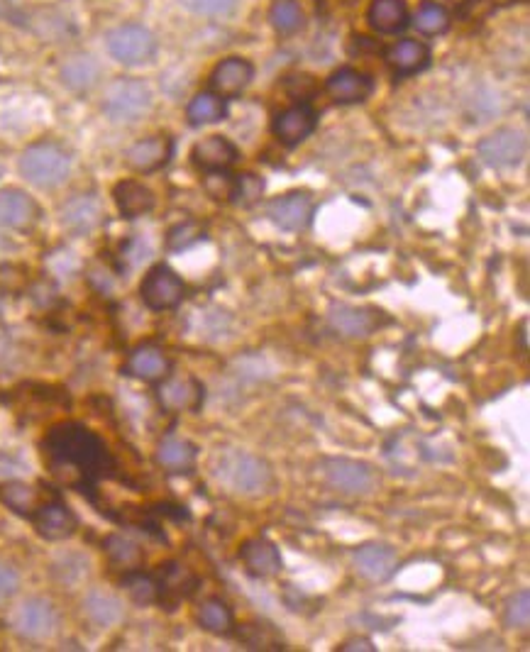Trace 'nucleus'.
I'll list each match as a JSON object with an SVG mask.
<instances>
[{
    "mask_svg": "<svg viewBox=\"0 0 530 652\" xmlns=\"http://www.w3.org/2000/svg\"><path fill=\"white\" fill-rule=\"evenodd\" d=\"M42 447L54 472L66 467L79 474L81 482H93L113 467L106 442L81 423H62L52 428Z\"/></svg>",
    "mask_w": 530,
    "mask_h": 652,
    "instance_id": "nucleus-1",
    "label": "nucleus"
},
{
    "mask_svg": "<svg viewBox=\"0 0 530 652\" xmlns=\"http://www.w3.org/2000/svg\"><path fill=\"white\" fill-rule=\"evenodd\" d=\"M22 179L37 189H57L71 174V157L54 142H37L20 154Z\"/></svg>",
    "mask_w": 530,
    "mask_h": 652,
    "instance_id": "nucleus-2",
    "label": "nucleus"
},
{
    "mask_svg": "<svg viewBox=\"0 0 530 652\" xmlns=\"http://www.w3.org/2000/svg\"><path fill=\"white\" fill-rule=\"evenodd\" d=\"M218 477L235 494L257 496L272 484V469L264 460L242 450H230L220 455Z\"/></svg>",
    "mask_w": 530,
    "mask_h": 652,
    "instance_id": "nucleus-3",
    "label": "nucleus"
},
{
    "mask_svg": "<svg viewBox=\"0 0 530 652\" xmlns=\"http://www.w3.org/2000/svg\"><path fill=\"white\" fill-rule=\"evenodd\" d=\"M152 110V91L140 79H118L108 86L103 113L115 123H135Z\"/></svg>",
    "mask_w": 530,
    "mask_h": 652,
    "instance_id": "nucleus-4",
    "label": "nucleus"
},
{
    "mask_svg": "<svg viewBox=\"0 0 530 652\" xmlns=\"http://www.w3.org/2000/svg\"><path fill=\"white\" fill-rule=\"evenodd\" d=\"M106 47L115 62L125 66H140L152 62V57L157 54V37L145 25L128 22V25H120L108 32Z\"/></svg>",
    "mask_w": 530,
    "mask_h": 652,
    "instance_id": "nucleus-5",
    "label": "nucleus"
},
{
    "mask_svg": "<svg viewBox=\"0 0 530 652\" xmlns=\"http://www.w3.org/2000/svg\"><path fill=\"white\" fill-rule=\"evenodd\" d=\"M320 474H323V479L333 486V489L352 496L372 494L379 482L372 464L347 460V457H328V460H323V464H320Z\"/></svg>",
    "mask_w": 530,
    "mask_h": 652,
    "instance_id": "nucleus-6",
    "label": "nucleus"
},
{
    "mask_svg": "<svg viewBox=\"0 0 530 652\" xmlns=\"http://www.w3.org/2000/svg\"><path fill=\"white\" fill-rule=\"evenodd\" d=\"M186 296V284L167 264H157L145 274L140 284V298L152 311H171Z\"/></svg>",
    "mask_w": 530,
    "mask_h": 652,
    "instance_id": "nucleus-7",
    "label": "nucleus"
},
{
    "mask_svg": "<svg viewBox=\"0 0 530 652\" xmlns=\"http://www.w3.org/2000/svg\"><path fill=\"white\" fill-rule=\"evenodd\" d=\"M59 616L52 601L42 596L25 599L13 613V628L25 640H47L57 633Z\"/></svg>",
    "mask_w": 530,
    "mask_h": 652,
    "instance_id": "nucleus-8",
    "label": "nucleus"
},
{
    "mask_svg": "<svg viewBox=\"0 0 530 652\" xmlns=\"http://www.w3.org/2000/svg\"><path fill=\"white\" fill-rule=\"evenodd\" d=\"M477 152L479 157H482V162L489 164V167L511 169L523 162V157H526L528 152V142L518 130L504 127V130H496L494 135L484 137V140L479 142Z\"/></svg>",
    "mask_w": 530,
    "mask_h": 652,
    "instance_id": "nucleus-9",
    "label": "nucleus"
},
{
    "mask_svg": "<svg viewBox=\"0 0 530 652\" xmlns=\"http://www.w3.org/2000/svg\"><path fill=\"white\" fill-rule=\"evenodd\" d=\"M313 211H316V203L306 191H289L267 203V218L276 228L289 232L306 230L313 220Z\"/></svg>",
    "mask_w": 530,
    "mask_h": 652,
    "instance_id": "nucleus-10",
    "label": "nucleus"
},
{
    "mask_svg": "<svg viewBox=\"0 0 530 652\" xmlns=\"http://www.w3.org/2000/svg\"><path fill=\"white\" fill-rule=\"evenodd\" d=\"M318 125V113L311 103H296V106L281 110L272 120V132L276 140L286 147H296L313 135Z\"/></svg>",
    "mask_w": 530,
    "mask_h": 652,
    "instance_id": "nucleus-11",
    "label": "nucleus"
},
{
    "mask_svg": "<svg viewBox=\"0 0 530 652\" xmlns=\"http://www.w3.org/2000/svg\"><path fill=\"white\" fill-rule=\"evenodd\" d=\"M325 93H328L335 103H340V106H355V103H364L372 96L374 81L372 76H367L364 71L345 66V69L333 71V74L328 76V81H325Z\"/></svg>",
    "mask_w": 530,
    "mask_h": 652,
    "instance_id": "nucleus-12",
    "label": "nucleus"
},
{
    "mask_svg": "<svg viewBox=\"0 0 530 652\" xmlns=\"http://www.w3.org/2000/svg\"><path fill=\"white\" fill-rule=\"evenodd\" d=\"M32 523H35V530L42 535L44 540H66L76 533L79 528V518L71 511L69 506L62 504V501H47V504H40L35 513H32Z\"/></svg>",
    "mask_w": 530,
    "mask_h": 652,
    "instance_id": "nucleus-13",
    "label": "nucleus"
},
{
    "mask_svg": "<svg viewBox=\"0 0 530 652\" xmlns=\"http://www.w3.org/2000/svg\"><path fill=\"white\" fill-rule=\"evenodd\" d=\"M352 565H355V572L367 579V582H384V579H389L394 574L396 565H399V557H396V550L391 545L367 543L357 547L355 555H352Z\"/></svg>",
    "mask_w": 530,
    "mask_h": 652,
    "instance_id": "nucleus-14",
    "label": "nucleus"
},
{
    "mask_svg": "<svg viewBox=\"0 0 530 652\" xmlns=\"http://www.w3.org/2000/svg\"><path fill=\"white\" fill-rule=\"evenodd\" d=\"M157 601L159 604L174 609L179 601L189 599L198 587V577L189 567L179 565V562H167L159 569L157 577Z\"/></svg>",
    "mask_w": 530,
    "mask_h": 652,
    "instance_id": "nucleus-15",
    "label": "nucleus"
},
{
    "mask_svg": "<svg viewBox=\"0 0 530 652\" xmlns=\"http://www.w3.org/2000/svg\"><path fill=\"white\" fill-rule=\"evenodd\" d=\"M255 79V66L250 59L228 57L211 74V91L220 98H237Z\"/></svg>",
    "mask_w": 530,
    "mask_h": 652,
    "instance_id": "nucleus-16",
    "label": "nucleus"
},
{
    "mask_svg": "<svg viewBox=\"0 0 530 652\" xmlns=\"http://www.w3.org/2000/svg\"><path fill=\"white\" fill-rule=\"evenodd\" d=\"M62 225L74 235H91L93 230L101 228L103 223V206L96 196L84 193V196H74L64 203L59 211Z\"/></svg>",
    "mask_w": 530,
    "mask_h": 652,
    "instance_id": "nucleus-17",
    "label": "nucleus"
},
{
    "mask_svg": "<svg viewBox=\"0 0 530 652\" xmlns=\"http://www.w3.org/2000/svg\"><path fill=\"white\" fill-rule=\"evenodd\" d=\"M240 157V149L223 135H208L191 149V162L201 171H225Z\"/></svg>",
    "mask_w": 530,
    "mask_h": 652,
    "instance_id": "nucleus-18",
    "label": "nucleus"
},
{
    "mask_svg": "<svg viewBox=\"0 0 530 652\" xmlns=\"http://www.w3.org/2000/svg\"><path fill=\"white\" fill-rule=\"evenodd\" d=\"M40 218V206L32 196L20 189L0 191V228L27 230Z\"/></svg>",
    "mask_w": 530,
    "mask_h": 652,
    "instance_id": "nucleus-19",
    "label": "nucleus"
},
{
    "mask_svg": "<svg viewBox=\"0 0 530 652\" xmlns=\"http://www.w3.org/2000/svg\"><path fill=\"white\" fill-rule=\"evenodd\" d=\"M171 154H174V142H171V137L154 135L147 137V140L135 142V145L125 152V162H128L132 171L149 174V171L162 169L171 159Z\"/></svg>",
    "mask_w": 530,
    "mask_h": 652,
    "instance_id": "nucleus-20",
    "label": "nucleus"
},
{
    "mask_svg": "<svg viewBox=\"0 0 530 652\" xmlns=\"http://www.w3.org/2000/svg\"><path fill=\"white\" fill-rule=\"evenodd\" d=\"M240 560L245 562L247 572H250L252 577H259V579L274 577V574H279L281 567H284L279 547H276L272 540H267V538L245 540L240 547Z\"/></svg>",
    "mask_w": 530,
    "mask_h": 652,
    "instance_id": "nucleus-21",
    "label": "nucleus"
},
{
    "mask_svg": "<svg viewBox=\"0 0 530 652\" xmlns=\"http://www.w3.org/2000/svg\"><path fill=\"white\" fill-rule=\"evenodd\" d=\"M159 403L169 411H198L203 406V391L201 381L193 377H171L159 386L157 391Z\"/></svg>",
    "mask_w": 530,
    "mask_h": 652,
    "instance_id": "nucleus-22",
    "label": "nucleus"
},
{
    "mask_svg": "<svg viewBox=\"0 0 530 652\" xmlns=\"http://www.w3.org/2000/svg\"><path fill=\"white\" fill-rule=\"evenodd\" d=\"M384 62L396 76L416 74L428 66L430 49L418 40H399L384 52Z\"/></svg>",
    "mask_w": 530,
    "mask_h": 652,
    "instance_id": "nucleus-23",
    "label": "nucleus"
},
{
    "mask_svg": "<svg viewBox=\"0 0 530 652\" xmlns=\"http://www.w3.org/2000/svg\"><path fill=\"white\" fill-rule=\"evenodd\" d=\"M113 201L115 206H118V213L123 215V218H140V215H147L149 211L154 208V203H157V198H154L152 189H147L145 184H140V181L135 179H125V181H118L113 189Z\"/></svg>",
    "mask_w": 530,
    "mask_h": 652,
    "instance_id": "nucleus-24",
    "label": "nucleus"
},
{
    "mask_svg": "<svg viewBox=\"0 0 530 652\" xmlns=\"http://www.w3.org/2000/svg\"><path fill=\"white\" fill-rule=\"evenodd\" d=\"M367 20L379 35H396L403 27H408L411 13H408L406 0H372L367 10Z\"/></svg>",
    "mask_w": 530,
    "mask_h": 652,
    "instance_id": "nucleus-25",
    "label": "nucleus"
},
{
    "mask_svg": "<svg viewBox=\"0 0 530 652\" xmlns=\"http://www.w3.org/2000/svg\"><path fill=\"white\" fill-rule=\"evenodd\" d=\"M59 76H62L66 88H71L74 93H86L101 79V64L91 54H74L62 64Z\"/></svg>",
    "mask_w": 530,
    "mask_h": 652,
    "instance_id": "nucleus-26",
    "label": "nucleus"
},
{
    "mask_svg": "<svg viewBox=\"0 0 530 652\" xmlns=\"http://www.w3.org/2000/svg\"><path fill=\"white\" fill-rule=\"evenodd\" d=\"M84 613L88 621L96 628H113L115 623L123 621V601L110 591L93 589L88 591L84 599Z\"/></svg>",
    "mask_w": 530,
    "mask_h": 652,
    "instance_id": "nucleus-27",
    "label": "nucleus"
},
{
    "mask_svg": "<svg viewBox=\"0 0 530 652\" xmlns=\"http://www.w3.org/2000/svg\"><path fill=\"white\" fill-rule=\"evenodd\" d=\"M377 316L374 311L355 306H335L330 311V325L345 337H367L377 330Z\"/></svg>",
    "mask_w": 530,
    "mask_h": 652,
    "instance_id": "nucleus-28",
    "label": "nucleus"
},
{
    "mask_svg": "<svg viewBox=\"0 0 530 652\" xmlns=\"http://www.w3.org/2000/svg\"><path fill=\"white\" fill-rule=\"evenodd\" d=\"M125 372L142 381H162L169 374V359L159 347H140L130 355Z\"/></svg>",
    "mask_w": 530,
    "mask_h": 652,
    "instance_id": "nucleus-29",
    "label": "nucleus"
},
{
    "mask_svg": "<svg viewBox=\"0 0 530 652\" xmlns=\"http://www.w3.org/2000/svg\"><path fill=\"white\" fill-rule=\"evenodd\" d=\"M196 621L203 631L213 635H230L235 631V613L223 599H206L196 611Z\"/></svg>",
    "mask_w": 530,
    "mask_h": 652,
    "instance_id": "nucleus-30",
    "label": "nucleus"
},
{
    "mask_svg": "<svg viewBox=\"0 0 530 652\" xmlns=\"http://www.w3.org/2000/svg\"><path fill=\"white\" fill-rule=\"evenodd\" d=\"M196 445L184 438H164L157 447V464L159 467L169 469V472H184V469H191L193 462H196Z\"/></svg>",
    "mask_w": 530,
    "mask_h": 652,
    "instance_id": "nucleus-31",
    "label": "nucleus"
},
{
    "mask_svg": "<svg viewBox=\"0 0 530 652\" xmlns=\"http://www.w3.org/2000/svg\"><path fill=\"white\" fill-rule=\"evenodd\" d=\"M186 118H189L191 125H213L220 123V120L228 118V106H225V98H220L218 93L203 91L198 96L191 98L189 108H186Z\"/></svg>",
    "mask_w": 530,
    "mask_h": 652,
    "instance_id": "nucleus-32",
    "label": "nucleus"
},
{
    "mask_svg": "<svg viewBox=\"0 0 530 652\" xmlns=\"http://www.w3.org/2000/svg\"><path fill=\"white\" fill-rule=\"evenodd\" d=\"M0 501H3L10 511L20 513V516L25 518H32V513L40 508V494H37L35 486L22 482H10L0 486Z\"/></svg>",
    "mask_w": 530,
    "mask_h": 652,
    "instance_id": "nucleus-33",
    "label": "nucleus"
},
{
    "mask_svg": "<svg viewBox=\"0 0 530 652\" xmlns=\"http://www.w3.org/2000/svg\"><path fill=\"white\" fill-rule=\"evenodd\" d=\"M413 25H416V30L421 32V35H428V37L443 35V32L450 30L452 15L445 5L428 0V3H423L421 8H418L416 18H413Z\"/></svg>",
    "mask_w": 530,
    "mask_h": 652,
    "instance_id": "nucleus-34",
    "label": "nucleus"
},
{
    "mask_svg": "<svg viewBox=\"0 0 530 652\" xmlns=\"http://www.w3.org/2000/svg\"><path fill=\"white\" fill-rule=\"evenodd\" d=\"M52 577L64 587L84 582L88 577V557L79 555V552H64L52 562Z\"/></svg>",
    "mask_w": 530,
    "mask_h": 652,
    "instance_id": "nucleus-35",
    "label": "nucleus"
},
{
    "mask_svg": "<svg viewBox=\"0 0 530 652\" xmlns=\"http://www.w3.org/2000/svg\"><path fill=\"white\" fill-rule=\"evenodd\" d=\"M269 20L279 35H296L306 18H303V10L296 0H276L269 10Z\"/></svg>",
    "mask_w": 530,
    "mask_h": 652,
    "instance_id": "nucleus-36",
    "label": "nucleus"
},
{
    "mask_svg": "<svg viewBox=\"0 0 530 652\" xmlns=\"http://www.w3.org/2000/svg\"><path fill=\"white\" fill-rule=\"evenodd\" d=\"M103 547H106V555L110 557V562H113V565L125 567V569H132V567L140 565V560H142L140 545H135L132 540L123 538V535H108Z\"/></svg>",
    "mask_w": 530,
    "mask_h": 652,
    "instance_id": "nucleus-37",
    "label": "nucleus"
},
{
    "mask_svg": "<svg viewBox=\"0 0 530 652\" xmlns=\"http://www.w3.org/2000/svg\"><path fill=\"white\" fill-rule=\"evenodd\" d=\"M504 621L509 628H518V631H526L530 623V594L528 589L516 591V594L509 596L504 609Z\"/></svg>",
    "mask_w": 530,
    "mask_h": 652,
    "instance_id": "nucleus-38",
    "label": "nucleus"
},
{
    "mask_svg": "<svg viewBox=\"0 0 530 652\" xmlns=\"http://www.w3.org/2000/svg\"><path fill=\"white\" fill-rule=\"evenodd\" d=\"M123 584H125V587H128L130 596L140 606L154 604V601H157V579H154L152 574L130 572V574H125Z\"/></svg>",
    "mask_w": 530,
    "mask_h": 652,
    "instance_id": "nucleus-39",
    "label": "nucleus"
},
{
    "mask_svg": "<svg viewBox=\"0 0 530 652\" xmlns=\"http://www.w3.org/2000/svg\"><path fill=\"white\" fill-rule=\"evenodd\" d=\"M203 237H206V230H203L198 223H193V220H186V223L174 225V228L169 230L167 247H169L171 252L189 250L191 245H196V242H201Z\"/></svg>",
    "mask_w": 530,
    "mask_h": 652,
    "instance_id": "nucleus-40",
    "label": "nucleus"
},
{
    "mask_svg": "<svg viewBox=\"0 0 530 652\" xmlns=\"http://www.w3.org/2000/svg\"><path fill=\"white\" fill-rule=\"evenodd\" d=\"M264 193V179L257 174H240L235 176V196L233 201L240 206H252L262 198Z\"/></svg>",
    "mask_w": 530,
    "mask_h": 652,
    "instance_id": "nucleus-41",
    "label": "nucleus"
},
{
    "mask_svg": "<svg viewBox=\"0 0 530 652\" xmlns=\"http://www.w3.org/2000/svg\"><path fill=\"white\" fill-rule=\"evenodd\" d=\"M181 3L203 18H228L237 8V0H181Z\"/></svg>",
    "mask_w": 530,
    "mask_h": 652,
    "instance_id": "nucleus-42",
    "label": "nucleus"
},
{
    "mask_svg": "<svg viewBox=\"0 0 530 652\" xmlns=\"http://www.w3.org/2000/svg\"><path fill=\"white\" fill-rule=\"evenodd\" d=\"M206 191L215 201H233L235 196V176L225 174V171H208L206 176Z\"/></svg>",
    "mask_w": 530,
    "mask_h": 652,
    "instance_id": "nucleus-43",
    "label": "nucleus"
},
{
    "mask_svg": "<svg viewBox=\"0 0 530 652\" xmlns=\"http://www.w3.org/2000/svg\"><path fill=\"white\" fill-rule=\"evenodd\" d=\"M286 93H289L291 98H296L298 103L308 101V98L316 93V79L308 74L289 76V79H286Z\"/></svg>",
    "mask_w": 530,
    "mask_h": 652,
    "instance_id": "nucleus-44",
    "label": "nucleus"
},
{
    "mask_svg": "<svg viewBox=\"0 0 530 652\" xmlns=\"http://www.w3.org/2000/svg\"><path fill=\"white\" fill-rule=\"evenodd\" d=\"M20 589V574L15 572V567H10L8 562L0 560V606L8 604Z\"/></svg>",
    "mask_w": 530,
    "mask_h": 652,
    "instance_id": "nucleus-45",
    "label": "nucleus"
},
{
    "mask_svg": "<svg viewBox=\"0 0 530 652\" xmlns=\"http://www.w3.org/2000/svg\"><path fill=\"white\" fill-rule=\"evenodd\" d=\"M342 652H352V650H364V652H374V650H377V648H374V645L372 643H369V640H364V638H360V640H350V643H345V645H342V648H340Z\"/></svg>",
    "mask_w": 530,
    "mask_h": 652,
    "instance_id": "nucleus-46",
    "label": "nucleus"
},
{
    "mask_svg": "<svg viewBox=\"0 0 530 652\" xmlns=\"http://www.w3.org/2000/svg\"><path fill=\"white\" fill-rule=\"evenodd\" d=\"M521 350L528 352V320L521 323Z\"/></svg>",
    "mask_w": 530,
    "mask_h": 652,
    "instance_id": "nucleus-47",
    "label": "nucleus"
},
{
    "mask_svg": "<svg viewBox=\"0 0 530 652\" xmlns=\"http://www.w3.org/2000/svg\"><path fill=\"white\" fill-rule=\"evenodd\" d=\"M0 316H3V301H0Z\"/></svg>",
    "mask_w": 530,
    "mask_h": 652,
    "instance_id": "nucleus-48",
    "label": "nucleus"
}]
</instances>
